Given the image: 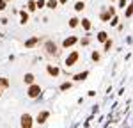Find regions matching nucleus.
I'll list each match as a JSON object with an SVG mask.
<instances>
[{
  "label": "nucleus",
  "instance_id": "obj_34",
  "mask_svg": "<svg viewBox=\"0 0 133 128\" xmlns=\"http://www.w3.org/2000/svg\"><path fill=\"white\" fill-rule=\"evenodd\" d=\"M7 2H9V4H11V2H12V0H7Z\"/></svg>",
  "mask_w": 133,
  "mask_h": 128
},
{
  "label": "nucleus",
  "instance_id": "obj_15",
  "mask_svg": "<svg viewBox=\"0 0 133 128\" xmlns=\"http://www.w3.org/2000/svg\"><path fill=\"white\" fill-rule=\"evenodd\" d=\"M68 25H69V29H76V27H80V18H78V16H73V18H69Z\"/></svg>",
  "mask_w": 133,
  "mask_h": 128
},
{
  "label": "nucleus",
  "instance_id": "obj_11",
  "mask_svg": "<svg viewBox=\"0 0 133 128\" xmlns=\"http://www.w3.org/2000/svg\"><path fill=\"white\" fill-rule=\"evenodd\" d=\"M23 84H25V85L36 84V75H34V73H25V75H23Z\"/></svg>",
  "mask_w": 133,
  "mask_h": 128
},
{
  "label": "nucleus",
  "instance_id": "obj_29",
  "mask_svg": "<svg viewBox=\"0 0 133 128\" xmlns=\"http://www.w3.org/2000/svg\"><path fill=\"white\" fill-rule=\"evenodd\" d=\"M46 7V0H37V9H44Z\"/></svg>",
  "mask_w": 133,
  "mask_h": 128
},
{
  "label": "nucleus",
  "instance_id": "obj_9",
  "mask_svg": "<svg viewBox=\"0 0 133 128\" xmlns=\"http://www.w3.org/2000/svg\"><path fill=\"white\" fill-rule=\"evenodd\" d=\"M112 18H114V16L108 12V9H107V7H103L101 12H99V20H101L103 23H110V20H112Z\"/></svg>",
  "mask_w": 133,
  "mask_h": 128
},
{
  "label": "nucleus",
  "instance_id": "obj_25",
  "mask_svg": "<svg viewBox=\"0 0 133 128\" xmlns=\"http://www.w3.org/2000/svg\"><path fill=\"white\" fill-rule=\"evenodd\" d=\"M126 5H128V0H117V9H126Z\"/></svg>",
  "mask_w": 133,
  "mask_h": 128
},
{
  "label": "nucleus",
  "instance_id": "obj_18",
  "mask_svg": "<svg viewBox=\"0 0 133 128\" xmlns=\"http://www.w3.org/2000/svg\"><path fill=\"white\" fill-rule=\"evenodd\" d=\"M112 46H114V41L108 37L107 41L103 43V52H110V50H112Z\"/></svg>",
  "mask_w": 133,
  "mask_h": 128
},
{
  "label": "nucleus",
  "instance_id": "obj_16",
  "mask_svg": "<svg viewBox=\"0 0 133 128\" xmlns=\"http://www.w3.org/2000/svg\"><path fill=\"white\" fill-rule=\"evenodd\" d=\"M131 16H133V0L128 2V5L124 9V18H131Z\"/></svg>",
  "mask_w": 133,
  "mask_h": 128
},
{
  "label": "nucleus",
  "instance_id": "obj_17",
  "mask_svg": "<svg viewBox=\"0 0 133 128\" xmlns=\"http://www.w3.org/2000/svg\"><path fill=\"white\" fill-rule=\"evenodd\" d=\"M96 39L99 43H105L107 39H108V32H105V30H99L98 34H96Z\"/></svg>",
  "mask_w": 133,
  "mask_h": 128
},
{
  "label": "nucleus",
  "instance_id": "obj_4",
  "mask_svg": "<svg viewBox=\"0 0 133 128\" xmlns=\"http://www.w3.org/2000/svg\"><path fill=\"white\" fill-rule=\"evenodd\" d=\"M43 93V89H41V85L39 84H30V85H27V96L30 98V100H36V98H39Z\"/></svg>",
  "mask_w": 133,
  "mask_h": 128
},
{
  "label": "nucleus",
  "instance_id": "obj_31",
  "mask_svg": "<svg viewBox=\"0 0 133 128\" xmlns=\"http://www.w3.org/2000/svg\"><path fill=\"white\" fill-rule=\"evenodd\" d=\"M59 4H61V5H64V4H68V0H59Z\"/></svg>",
  "mask_w": 133,
  "mask_h": 128
},
{
  "label": "nucleus",
  "instance_id": "obj_22",
  "mask_svg": "<svg viewBox=\"0 0 133 128\" xmlns=\"http://www.w3.org/2000/svg\"><path fill=\"white\" fill-rule=\"evenodd\" d=\"M80 44L82 46H89L91 44V36H83L82 39H80Z\"/></svg>",
  "mask_w": 133,
  "mask_h": 128
},
{
  "label": "nucleus",
  "instance_id": "obj_30",
  "mask_svg": "<svg viewBox=\"0 0 133 128\" xmlns=\"http://www.w3.org/2000/svg\"><path fill=\"white\" fill-rule=\"evenodd\" d=\"M0 23H2V25H7L9 20H7V18H0Z\"/></svg>",
  "mask_w": 133,
  "mask_h": 128
},
{
  "label": "nucleus",
  "instance_id": "obj_28",
  "mask_svg": "<svg viewBox=\"0 0 133 128\" xmlns=\"http://www.w3.org/2000/svg\"><path fill=\"white\" fill-rule=\"evenodd\" d=\"M107 9H108V12H110L112 16H115V14H117V7H115V5H110V7H107Z\"/></svg>",
  "mask_w": 133,
  "mask_h": 128
},
{
  "label": "nucleus",
  "instance_id": "obj_23",
  "mask_svg": "<svg viewBox=\"0 0 133 128\" xmlns=\"http://www.w3.org/2000/svg\"><path fill=\"white\" fill-rule=\"evenodd\" d=\"M0 85H2V87H4V89H9V80H7V78H5V76H0Z\"/></svg>",
  "mask_w": 133,
  "mask_h": 128
},
{
  "label": "nucleus",
  "instance_id": "obj_3",
  "mask_svg": "<svg viewBox=\"0 0 133 128\" xmlns=\"http://www.w3.org/2000/svg\"><path fill=\"white\" fill-rule=\"evenodd\" d=\"M78 61H80V52H78V50H73V52H69L68 57L64 59V64H66V68H73Z\"/></svg>",
  "mask_w": 133,
  "mask_h": 128
},
{
  "label": "nucleus",
  "instance_id": "obj_10",
  "mask_svg": "<svg viewBox=\"0 0 133 128\" xmlns=\"http://www.w3.org/2000/svg\"><path fill=\"white\" fill-rule=\"evenodd\" d=\"M29 18H30V12L27 9H21L20 11V23L21 25H27L29 23Z\"/></svg>",
  "mask_w": 133,
  "mask_h": 128
},
{
  "label": "nucleus",
  "instance_id": "obj_14",
  "mask_svg": "<svg viewBox=\"0 0 133 128\" xmlns=\"http://www.w3.org/2000/svg\"><path fill=\"white\" fill-rule=\"evenodd\" d=\"M27 11L29 12H36L37 11V0H27Z\"/></svg>",
  "mask_w": 133,
  "mask_h": 128
},
{
  "label": "nucleus",
  "instance_id": "obj_13",
  "mask_svg": "<svg viewBox=\"0 0 133 128\" xmlns=\"http://www.w3.org/2000/svg\"><path fill=\"white\" fill-rule=\"evenodd\" d=\"M89 76V71H82V73H76L73 75V82H83L85 78Z\"/></svg>",
  "mask_w": 133,
  "mask_h": 128
},
{
  "label": "nucleus",
  "instance_id": "obj_5",
  "mask_svg": "<svg viewBox=\"0 0 133 128\" xmlns=\"http://www.w3.org/2000/svg\"><path fill=\"white\" fill-rule=\"evenodd\" d=\"M78 43H80V39H78V37H76V36H68V37H64V39H62V48H73V46H75V44H78Z\"/></svg>",
  "mask_w": 133,
  "mask_h": 128
},
{
  "label": "nucleus",
  "instance_id": "obj_1",
  "mask_svg": "<svg viewBox=\"0 0 133 128\" xmlns=\"http://www.w3.org/2000/svg\"><path fill=\"white\" fill-rule=\"evenodd\" d=\"M43 53L46 57H50V59H57L61 55V46L53 39H44V43H43Z\"/></svg>",
  "mask_w": 133,
  "mask_h": 128
},
{
  "label": "nucleus",
  "instance_id": "obj_2",
  "mask_svg": "<svg viewBox=\"0 0 133 128\" xmlns=\"http://www.w3.org/2000/svg\"><path fill=\"white\" fill-rule=\"evenodd\" d=\"M36 117H32L29 112H23L20 117V128H34Z\"/></svg>",
  "mask_w": 133,
  "mask_h": 128
},
{
  "label": "nucleus",
  "instance_id": "obj_24",
  "mask_svg": "<svg viewBox=\"0 0 133 128\" xmlns=\"http://www.w3.org/2000/svg\"><path fill=\"white\" fill-rule=\"evenodd\" d=\"M91 59L94 61V62H99V59H101V53H99V52H96V50H94V52L91 53Z\"/></svg>",
  "mask_w": 133,
  "mask_h": 128
},
{
  "label": "nucleus",
  "instance_id": "obj_33",
  "mask_svg": "<svg viewBox=\"0 0 133 128\" xmlns=\"http://www.w3.org/2000/svg\"><path fill=\"white\" fill-rule=\"evenodd\" d=\"M110 2H117V0H110Z\"/></svg>",
  "mask_w": 133,
  "mask_h": 128
},
{
  "label": "nucleus",
  "instance_id": "obj_32",
  "mask_svg": "<svg viewBox=\"0 0 133 128\" xmlns=\"http://www.w3.org/2000/svg\"><path fill=\"white\" fill-rule=\"evenodd\" d=\"M2 91H4V87H2V85H0V94H2Z\"/></svg>",
  "mask_w": 133,
  "mask_h": 128
},
{
  "label": "nucleus",
  "instance_id": "obj_12",
  "mask_svg": "<svg viewBox=\"0 0 133 128\" xmlns=\"http://www.w3.org/2000/svg\"><path fill=\"white\" fill-rule=\"evenodd\" d=\"M80 27H82V29H83L85 32H89V30L92 29L91 20H89V18H82V20H80Z\"/></svg>",
  "mask_w": 133,
  "mask_h": 128
},
{
  "label": "nucleus",
  "instance_id": "obj_27",
  "mask_svg": "<svg viewBox=\"0 0 133 128\" xmlns=\"http://www.w3.org/2000/svg\"><path fill=\"white\" fill-rule=\"evenodd\" d=\"M110 25H112V27H117V25H119V16H117V14L110 20Z\"/></svg>",
  "mask_w": 133,
  "mask_h": 128
},
{
  "label": "nucleus",
  "instance_id": "obj_21",
  "mask_svg": "<svg viewBox=\"0 0 133 128\" xmlns=\"http://www.w3.org/2000/svg\"><path fill=\"white\" fill-rule=\"evenodd\" d=\"M71 87H73V82H62L61 84V91L62 93H64V91H69Z\"/></svg>",
  "mask_w": 133,
  "mask_h": 128
},
{
  "label": "nucleus",
  "instance_id": "obj_19",
  "mask_svg": "<svg viewBox=\"0 0 133 128\" xmlns=\"http://www.w3.org/2000/svg\"><path fill=\"white\" fill-rule=\"evenodd\" d=\"M83 9H85V2H83V0H78V2L75 4V11H76V12H82Z\"/></svg>",
  "mask_w": 133,
  "mask_h": 128
},
{
  "label": "nucleus",
  "instance_id": "obj_7",
  "mask_svg": "<svg viewBox=\"0 0 133 128\" xmlns=\"http://www.w3.org/2000/svg\"><path fill=\"white\" fill-rule=\"evenodd\" d=\"M48 117H50V110H41V112H37V116H36V123H37V125H44V123L48 121Z\"/></svg>",
  "mask_w": 133,
  "mask_h": 128
},
{
  "label": "nucleus",
  "instance_id": "obj_26",
  "mask_svg": "<svg viewBox=\"0 0 133 128\" xmlns=\"http://www.w3.org/2000/svg\"><path fill=\"white\" fill-rule=\"evenodd\" d=\"M7 5H9L7 0H0V12H4V11L7 9Z\"/></svg>",
  "mask_w": 133,
  "mask_h": 128
},
{
  "label": "nucleus",
  "instance_id": "obj_6",
  "mask_svg": "<svg viewBox=\"0 0 133 128\" xmlns=\"http://www.w3.org/2000/svg\"><path fill=\"white\" fill-rule=\"evenodd\" d=\"M41 41H44V37H41V36H34V37H30V39H27L25 41V48H34V46H37Z\"/></svg>",
  "mask_w": 133,
  "mask_h": 128
},
{
  "label": "nucleus",
  "instance_id": "obj_8",
  "mask_svg": "<svg viewBox=\"0 0 133 128\" xmlns=\"http://www.w3.org/2000/svg\"><path fill=\"white\" fill-rule=\"evenodd\" d=\"M46 73L50 75V76H53V78H57V76L61 75V69H59L55 64H46Z\"/></svg>",
  "mask_w": 133,
  "mask_h": 128
},
{
  "label": "nucleus",
  "instance_id": "obj_20",
  "mask_svg": "<svg viewBox=\"0 0 133 128\" xmlns=\"http://www.w3.org/2000/svg\"><path fill=\"white\" fill-rule=\"evenodd\" d=\"M46 7L48 9H57L59 7V0H46Z\"/></svg>",
  "mask_w": 133,
  "mask_h": 128
}]
</instances>
